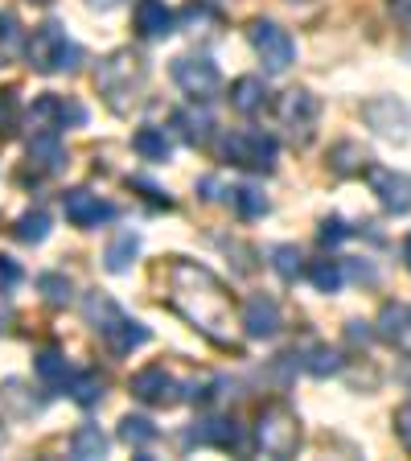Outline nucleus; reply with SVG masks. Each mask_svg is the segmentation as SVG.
<instances>
[{"mask_svg": "<svg viewBox=\"0 0 411 461\" xmlns=\"http://www.w3.org/2000/svg\"><path fill=\"white\" fill-rule=\"evenodd\" d=\"M161 276H165V301H169L173 313H182L210 342L235 346V297H230L227 285L206 264L185 256H169Z\"/></svg>", "mask_w": 411, "mask_h": 461, "instance_id": "obj_1", "label": "nucleus"}, {"mask_svg": "<svg viewBox=\"0 0 411 461\" xmlns=\"http://www.w3.org/2000/svg\"><path fill=\"white\" fill-rule=\"evenodd\" d=\"M95 86L115 115H128L140 104L144 86H148V62H144L136 50H112L107 58H99Z\"/></svg>", "mask_w": 411, "mask_h": 461, "instance_id": "obj_2", "label": "nucleus"}, {"mask_svg": "<svg viewBox=\"0 0 411 461\" xmlns=\"http://www.w3.org/2000/svg\"><path fill=\"white\" fill-rule=\"evenodd\" d=\"M83 313H86V321H91V330L99 334V342H103L112 355H132L136 346L148 342V326H140L136 317H128L107 293H86Z\"/></svg>", "mask_w": 411, "mask_h": 461, "instance_id": "obj_3", "label": "nucleus"}, {"mask_svg": "<svg viewBox=\"0 0 411 461\" xmlns=\"http://www.w3.org/2000/svg\"><path fill=\"white\" fill-rule=\"evenodd\" d=\"M25 54H29V67L38 70V75H62V70H75V62L83 58L58 21H41V25L33 29V38L25 41Z\"/></svg>", "mask_w": 411, "mask_h": 461, "instance_id": "obj_4", "label": "nucleus"}, {"mask_svg": "<svg viewBox=\"0 0 411 461\" xmlns=\"http://www.w3.org/2000/svg\"><path fill=\"white\" fill-rule=\"evenodd\" d=\"M276 153L280 144L276 136L259 132V128H235L219 140V157L230 161L235 169H251V173H272L276 169Z\"/></svg>", "mask_w": 411, "mask_h": 461, "instance_id": "obj_5", "label": "nucleus"}, {"mask_svg": "<svg viewBox=\"0 0 411 461\" xmlns=\"http://www.w3.org/2000/svg\"><path fill=\"white\" fill-rule=\"evenodd\" d=\"M255 449L264 453V457H297L300 449V420L297 412L288 408V403H268L264 412H259L255 420Z\"/></svg>", "mask_w": 411, "mask_h": 461, "instance_id": "obj_6", "label": "nucleus"}, {"mask_svg": "<svg viewBox=\"0 0 411 461\" xmlns=\"http://www.w3.org/2000/svg\"><path fill=\"white\" fill-rule=\"evenodd\" d=\"M173 83H177V91H182L185 99H193V104H210V99L222 95V75L219 67H214L210 58H193V54H182V58H173V67H169Z\"/></svg>", "mask_w": 411, "mask_h": 461, "instance_id": "obj_7", "label": "nucleus"}, {"mask_svg": "<svg viewBox=\"0 0 411 461\" xmlns=\"http://www.w3.org/2000/svg\"><path fill=\"white\" fill-rule=\"evenodd\" d=\"M276 115H280V128H288L292 144H308L317 132V120H321V99L313 91H305V86H292V91L280 95Z\"/></svg>", "mask_w": 411, "mask_h": 461, "instance_id": "obj_8", "label": "nucleus"}, {"mask_svg": "<svg viewBox=\"0 0 411 461\" xmlns=\"http://www.w3.org/2000/svg\"><path fill=\"white\" fill-rule=\"evenodd\" d=\"M247 41H251V50L259 54V62H264V70H268V75H284V70L292 67V58H297L292 38H288L276 21H264V17L251 21V25H247Z\"/></svg>", "mask_w": 411, "mask_h": 461, "instance_id": "obj_9", "label": "nucleus"}, {"mask_svg": "<svg viewBox=\"0 0 411 461\" xmlns=\"http://www.w3.org/2000/svg\"><path fill=\"white\" fill-rule=\"evenodd\" d=\"M362 120L391 144L411 140V107L395 95H379V99H371V104H362Z\"/></svg>", "mask_w": 411, "mask_h": 461, "instance_id": "obj_10", "label": "nucleus"}, {"mask_svg": "<svg viewBox=\"0 0 411 461\" xmlns=\"http://www.w3.org/2000/svg\"><path fill=\"white\" fill-rule=\"evenodd\" d=\"M366 185L379 198V206L391 214H407L411 211V173L387 169V165H366Z\"/></svg>", "mask_w": 411, "mask_h": 461, "instance_id": "obj_11", "label": "nucleus"}, {"mask_svg": "<svg viewBox=\"0 0 411 461\" xmlns=\"http://www.w3.org/2000/svg\"><path fill=\"white\" fill-rule=\"evenodd\" d=\"M132 395L140 403H148V408H173V403L185 400V387L177 384L161 363H153V366H144V371L132 375Z\"/></svg>", "mask_w": 411, "mask_h": 461, "instance_id": "obj_12", "label": "nucleus"}, {"mask_svg": "<svg viewBox=\"0 0 411 461\" xmlns=\"http://www.w3.org/2000/svg\"><path fill=\"white\" fill-rule=\"evenodd\" d=\"M185 445H214V449H243V429L235 416H201L185 432Z\"/></svg>", "mask_w": 411, "mask_h": 461, "instance_id": "obj_13", "label": "nucleus"}, {"mask_svg": "<svg viewBox=\"0 0 411 461\" xmlns=\"http://www.w3.org/2000/svg\"><path fill=\"white\" fill-rule=\"evenodd\" d=\"M62 211H67V222H75V227H83V230L115 219L112 202H103L99 194H91V190H67L62 194Z\"/></svg>", "mask_w": 411, "mask_h": 461, "instance_id": "obj_14", "label": "nucleus"}, {"mask_svg": "<svg viewBox=\"0 0 411 461\" xmlns=\"http://www.w3.org/2000/svg\"><path fill=\"white\" fill-rule=\"evenodd\" d=\"M374 334L383 338L387 346H395L399 355H411V305L407 301H387V305L379 309Z\"/></svg>", "mask_w": 411, "mask_h": 461, "instance_id": "obj_15", "label": "nucleus"}, {"mask_svg": "<svg viewBox=\"0 0 411 461\" xmlns=\"http://www.w3.org/2000/svg\"><path fill=\"white\" fill-rule=\"evenodd\" d=\"M239 326L247 338H255V342H268V338L280 334V305L272 297H264V293H255V297L243 305V317Z\"/></svg>", "mask_w": 411, "mask_h": 461, "instance_id": "obj_16", "label": "nucleus"}, {"mask_svg": "<svg viewBox=\"0 0 411 461\" xmlns=\"http://www.w3.org/2000/svg\"><path fill=\"white\" fill-rule=\"evenodd\" d=\"M177 29V17L165 0H136V33L148 41H161Z\"/></svg>", "mask_w": 411, "mask_h": 461, "instance_id": "obj_17", "label": "nucleus"}, {"mask_svg": "<svg viewBox=\"0 0 411 461\" xmlns=\"http://www.w3.org/2000/svg\"><path fill=\"white\" fill-rule=\"evenodd\" d=\"M29 120H33V128H49V132H62L67 128V120H83V107H75V104H62L58 95H41V99H33V107H29Z\"/></svg>", "mask_w": 411, "mask_h": 461, "instance_id": "obj_18", "label": "nucleus"}, {"mask_svg": "<svg viewBox=\"0 0 411 461\" xmlns=\"http://www.w3.org/2000/svg\"><path fill=\"white\" fill-rule=\"evenodd\" d=\"M230 107L239 115H255V112H264L268 107V86H264V78H255V75H243V78H235L230 83Z\"/></svg>", "mask_w": 411, "mask_h": 461, "instance_id": "obj_19", "label": "nucleus"}, {"mask_svg": "<svg viewBox=\"0 0 411 461\" xmlns=\"http://www.w3.org/2000/svg\"><path fill=\"white\" fill-rule=\"evenodd\" d=\"M33 371H38V379H41L46 392H67L70 379H75V371H70V363H67L62 350H41V355L33 358Z\"/></svg>", "mask_w": 411, "mask_h": 461, "instance_id": "obj_20", "label": "nucleus"}, {"mask_svg": "<svg viewBox=\"0 0 411 461\" xmlns=\"http://www.w3.org/2000/svg\"><path fill=\"white\" fill-rule=\"evenodd\" d=\"M29 161L38 165L41 173L62 169V161H67V153H62V132H49V128L33 132V140H29Z\"/></svg>", "mask_w": 411, "mask_h": 461, "instance_id": "obj_21", "label": "nucleus"}, {"mask_svg": "<svg viewBox=\"0 0 411 461\" xmlns=\"http://www.w3.org/2000/svg\"><path fill=\"white\" fill-rule=\"evenodd\" d=\"M132 149H136V157L140 161H153V165H161V161H169V153H173V140L165 136V128H136V136H132Z\"/></svg>", "mask_w": 411, "mask_h": 461, "instance_id": "obj_22", "label": "nucleus"}, {"mask_svg": "<svg viewBox=\"0 0 411 461\" xmlns=\"http://www.w3.org/2000/svg\"><path fill=\"white\" fill-rule=\"evenodd\" d=\"M136 251H140V235L136 230H120L112 243H107V251H103V264H107V272H128L132 268V259H136Z\"/></svg>", "mask_w": 411, "mask_h": 461, "instance_id": "obj_23", "label": "nucleus"}, {"mask_svg": "<svg viewBox=\"0 0 411 461\" xmlns=\"http://www.w3.org/2000/svg\"><path fill=\"white\" fill-rule=\"evenodd\" d=\"M173 128H177V136H182L185 144L201 149V144H210L214 120L206 112H177V115H173Z\"/></svg>", "mask_w": 411, "mask_h": 461, "instance_id": "obj_24", "label": "nucleus"}, {"mask_svg": "<svg viewBox=\"0 0 411 461\" xmlns=\"http://www.w3.org/2000/svg\"><path fill=\"white\" fill-rule=\"evenodd\" d=\"M297 358L308 375H317V379H329V375L342 371V350H334V346H326V342L308 346L305 355H297Z\"/></svg>", "mask_w": 411, "mask_h": 461, "instance_id": "obj_25", "label": "nucleus"}, {"mask_svg": "<svg viewBox=\"0 0 411 461\" xmlns=\"http://www.w3.org/2000/svg\"><path fill=\"white\" fill-rule=\"evenodd\" d=\"M107 437L99 432V424H83V429H75V437H70V457L78 461H95V457H107Z\"/></svg>", "mask_w": 411, "mask_h": 461, "instance_id": "obj_26", "label": "nucleus"}, {"mask_svg": "<svg viewBox=\"0 0 411 461\" xmlns=\"http://www.w3.org/2000/svg\"><path fill=\"white\" fill-rule=\"evenodd\" d=\"M103 375L99 371H83V375H75L70 379V387H67V395L78 403V408H95L99 400H103Z\"/></svg>", "mask_w": 411, "mask_h": 461, "instance_id": "obj_27", "label": "nucleus"}, {"mask_svg": "<svg viewBox=\"0 0 411 461\" xmlns=\"http://www.w3.org/2000/svg\"><path fill=\"white\" fill-rule=\"evenodd\" d=\"M300 248L297 243H276V248H272V268H276V276L284 280V285H292V280L300 276V272H305V264H300Z\"/></svg>", "mask_w": 411, "mask_h": 461, "instance_id": "obj_28", "label": "nucleus"}, {"mask_svg": "<svg viewBox=\"0 0 411 461\" xmlns=\"http://www.w3.org/2000/svg\"><path fill=\"white\" fill-rule=\"evenodd\" d=\"M120 441L132 445V449H148L156 441V424L148 416H124L120 420Z\"/></svg>", "mask_w": 411, "mask_h": 461, "instance_id": "obj_29", "label": "nucleus"}, {"mask_svg": "<svg viewBox=\"0 0 411 461\" xmlns=\"http://www.w3.org/2000/svg\"><path fill=\"white\" fill-rule=\"evenodd\" d=\"M308 280H313L317 293H337L345 280L342 259H313V264H308Z\"/></svg>", "mask_w": 411, "mask_h": 461, "instance_id": "obj_30", "label": "nucleus"}, {"mask_svg": "<svg viewBox=\"0 0 411 461\" xmlns=\"http://www.w3.org/2000/svg\"><path fill=\"white\" fill-rule=\"evenodd\" d=\"M230 206H235L243 219H264V214H268V198H264L255 185H235V190H230Z\"/></svg>", "mask_w": 411, "mask_h": 461, "instance_id": "obj_31", "label": "nucleus"}, {"mask_svg": "<svg viewBox=\"0 0 411 461\" xmlns=\"http://www.w3.org/2000/svg\"><path fill=\"white\" fill-rule=\"evenodd\" d=\"M29 387L21 384V379H4V384H0V403H9V412L13 416H33L41 408L38 400H29Z\"/></svg>", "mask_w": 411, "mask_h": 461, "instance_id": "obj_32", "label": "nucleus"}, {"mask_svg": "<svg viewBox=\"0 0 411 461\" xmlns=\"http://www.w3.org/2000/svg\"><path fill=\"white\" fill-rule=\"evenodd\" d=\"M21 95L13 91V86H4L0 91V132L4 136H17V128H21Z\"/></svg>", "mask_w": 411, "mask_h": 461, "instance_id": "obj_33", "label": "nucleus"}, {"mask_svg": "<svg viewBox=\"0 0 411 461\" xmlns=\"http://www.w3.org/2000/svg\"><path fill=\"white\" fill-rule=\"evenodd\" d=\"M49 235V214L46 211H29L17 219V240L21 243H41Z\"/></svg>", "mask_w": 411, "mask_h": 461, "instance_id": "obj_34", "label": "nucleus"}, {"mask_svg": "<svg viewBox=\"0 0 411 461\" xmlns=\"http://www.w3.org/2000/svg\"><path fill=\"white\" fill-rule=\"evenodd\" d=\"M38 288L46 293L49 305H70V297H75V293H70V280L62 276V272H41Z\"/></svg>", "mask_w": 411, "mask_h": 461, "instance_id": "obj_35", "label": "nucleus"}, {"mask_svg": "<svg viewBox=\"0 0 411 461\" xmlns=\"http://www.w3.org/2000/svg\"><path fill=\"white\" fill-rule=\"evenodd\" d=\"M21 46V25H17V13H0V54H13Z\"/></svg>", "mask_w": 411, "mask_h": 461, "instance_id": "obj_36", "label": "nucleus"}, {"mask_svg": "<svg viewBox=\"0 0 411 461\" xmlns=\"http://www.w3.org/2000/svg\"><path fill=\"white\" fill-rule=\"evenodd\" d=\"M345 235H350V227H345L342 219H321V243H326V248H334V243H342Z\"/></svg>", "mask_w": 411, "mask_h": 461, "instance_id": "obj_37", "label": "nucleus"}, {"mask_svg": "<svg viewBox=\"0 0 411 461\" xmlns=\"http://www.w3.org/2000/svg\"><path fill=\"white\" fill-rule=\"evenodd\" d=\"M395 437H399V445L411 453V403L395 408Z\"/></svg>", "mask_w": 411, "mask_h": 461, "instance_id": "obj_38", "label": "nucleus"}, {"mask_svg": "<svg viewBox=\"0 0 411 461\" xmlns=\"http://www.w3.org/2000/svg\"><path fill=\"white\" fill-rule=\"evenodd\" d=\"M17 280H21V268H17V264H13L9 256H0V285H4V288H13V285H17Z\"/></svg>", "mask_w": 411, "mask_h": 461, "instance_id": "obj_39", "label": "nucleus"}, {"mask_svg": "<svg viewBox=\"0 0 411 461\" xmlns=\"http://www.w3.org/2000/svg\"><path fill=\"white\" fill-rule=\"evenodd\" d=\"M391 13H395V21H399V25L411 29V0H391Z\"/></svg>", "mask_w": 411, "mask_h": 461, "instance_id": "obj_40", "label": "nucleus"}, {"mask_svg": "<svg viewBox=\"0 0 411 461\" xmlns=\"http://www.w3.org/2000/svg\"><path fill=\"white\" fill-rule=\"evenodd\" d=\"M124 0H86V9H95V13H112V9H120Z\"/></svg>", "mask_w": 411, "mask_h": 461, "instance_id": "obj_41", "label": "nucleus"}, {"mask_svg": "<svg viewBox=\"0 0 411 461\" xmlns=\"http://www.w3.org/2000/svg\"><path fill=\"white\" fill-rule=\"evenodd\" d=\"M9 321H13V305L9 297H0V330H9Z\"/></svg>", "mask_w": 411, "mask_h": 461, "instance_id": "obj_42", "label": "nucleus"}, {"mask_svg": "<svg viewBox=\"0 0 411 461\" xmlns=\"http://www.w3.org/2000/svg\"><path fill=\"white\" fill-rule=\"evenodd\" d=\"M403 256H407V268H411V235L403 240Z\"/></svg>", "mask_w": 411, "mask_h": 461, "instance_id": "obj_43", "label": "nucleus"}]
</instances>
